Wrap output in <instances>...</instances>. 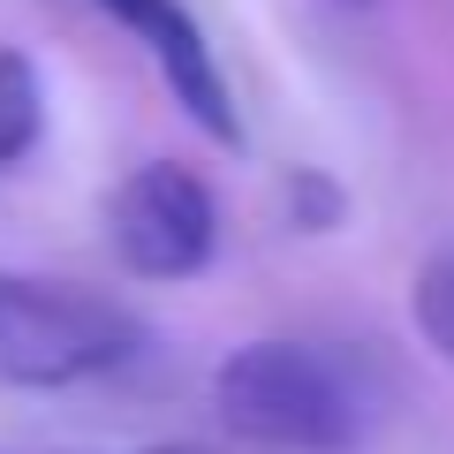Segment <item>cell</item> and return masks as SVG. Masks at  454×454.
<instances>
[{"instance_id":"6da1fadb","label":"cell","mask_w":454,"mask_h":454,"mask_svg":"<svg viewBox=\"0 0 454 454\" xmlns=\"http://www.w3.org/2000/svg\"><path fill=\"white\" fill-rule=\"evenodd\" d=\"M212 409L235 439L280 454H356L379 424V394L318 340H243L212 372Z\"/></svg>"},{"instance_id":"7a4b0ae2","label":"cell","mask_w":454,"mask_h":454,"mask_svg":"<svg viewBox=\"0 0 454 454\" xmlns=\"http://www.w3.org/2000/svg\"><path fill=\"white\" fill-rule=\"evenodd\" d=\"M137 348L145 318L129 303L46 273H0V387H83L137 364Z\"/></svg>"},{"instance_id":"3957f363","label":"cell","mask_w":454,"mask_h":454,"mask_svg":"<svg viewBox=\"0 0 454 454\" xmlns=\"http://www.w3.org/2000/svg\"><path fill=\"white\" fill-rule=\"evenodd\" d=\"M106 235L137 280H197L220 250V205L197 167L152 160L106 197Z\"/></svg>"},{"instance_id":"277c9868","label":"cell","mask_w":454,"mask_h":454,"mask_svg":"<svg viewBox=\"0 0 454 454\" xmlns=\"http://www.w3.org/2000/svg\"><path fill=\"white\" fill-rule=\"evenodd\" d=\"M91 8H106V16L152 53V68H160V83L175 91V106L190 114L212 145H243V114H235V91H227V68H220V53H212L205 23H197L182 0H91Z\"/></svg>"},{"instance_id":"5b68a950","label":"cell","mask_w":454,"mask_h":454,"mask_svg":"<svg viewBox=\"0 0 454 454\" xmlns=\"http://www.w3.org/2000/svg\"><path fill=\"white\" fill-rule=\"evenodd\" d=\"M46 137V76L23 46H0V167H16Z\"/></svg>"},{"instance_id":"8992f818","label":"cell","mask_w":454,"mask_h":454,"mask_svg":"<svg viewBox=\"0 0 454 454\" xmlns=\"http://www.w3.org/2000/svg\"><path fill=\"white\" fill-rule=\"evenodd\" d=\"M409 318H417L424 348L439 364H454V235L417 265V280H409Z\"/></svg>"},{"instance_id":"52a82bcc","label":"cell","mask_w":454,"mask_h":454,"mask_svg":"<svg viewBox=\"0 0 454 454\" xmlns=\"http://www.w3.org/2000/svg\"><path fill=\"white\" fill-rule=\"evenodd\" d=\"M340 8H364V0H340Z\"/></svg>"}]
</instances>
